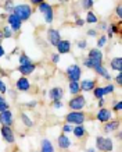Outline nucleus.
I'll return each mask as SVG.
<instances>
[{"instance_id":"nucleus-17","label":"nucleus","mask_w":122,"mask_h":152,"mask_svg":"<svg viewBox=\"0 0 122 152\" xmlns=\"http://www.w3.org/2000/svg\"><path fill=\"white\" fill-rule=\"evenodd\" d=\"M35 69H36V64L31 63V64L19 66V67H18V71L22 74V77H27V75H29L31 73H33V71H35Z\"/></svg>"},{"instance_id":"nucleus-10","label":"nucleus","mask_w":122,"mask_h":152,"mask_svg":"<svg viewBox=\"0 0 122 152\" xmlns=\"http://www.w3.org/2000/svg\"><path fill=\"white\" fill-rule=\"evenodd\" d=\"M111 116H113V113H111V110H110V109L101 107V109H99V112H97L96 119L99 120L100 123H107V121H110V120H111Z\"/></svg>"},{"instance_id":"nucleus-21","label":"nucleus","mask_w":122,"mask_h":152,"mask_svg":"<svg viewBox=\"0 0 122 152\" xmlns=\"http://www.w3.org/2000/svg\"><path fill=\"white\" fill-rule=\"evenodd\" d=\"M72 133H74V135H75L77 138H83V137L86 135L85 126H83V124H79V126H77V127H74V129H72Z\"/></svg>"},{"instance_id":"nucleus-8","label":"nucleus","mask_w":122,"mask_h":152,"mask_svg":"<svg viewBox=\"0 0 122 152\" xmlns=\"http://www.w3.org/2000/svg\"><path fill=\"white\" fill-rule=\"evenodd\" d=\"M7 23H9V27L13 29V32L19 31V29H21V25H22V21H21L14 13L7 15Z\"/></svg>"},{"instance_id":"nucleus-42","label":"nucleus","mask_w":122,"mask_h":152,"mask_svg":"<svg viewBox=\"0 0 122 152\" xmlns=\"http://www.w3.org/2000/svg\"><path fill=\"white\" fill-rule=\"evenodd\" d=\"M51 105H53V107H56V109H61V107H63V103H61V101H54L53 103H51Z\"/></svg>"},{"instance_id":"nucleus-20","label":"nucleus","mask_w":122,"mask_h":152,"mask_svg":"<svg viewBox=\"0 0 122 152\" xmlns=\"http://www.w3.org/2000/svg\"><path fill=\"white\" fill-rule=\"evenodd\" d=\"M118 127H119V120H110V121H107L105 123V126H104V131L105 133H113V131H115V130H118Z\"/></svg>"},{"instance_id":"nucleus-31","label":"nucleus","mask_w":122,"mask_h":152,"mask_svg":"<svg viewBox=\"0 0 122 152\" xmlns=\"http://www.w3.org/2000/svg\"><path fill=\"white\" fill-rule=\"evenodd\" d=\"M104 91V95H107V94H113L114 91H115V87H114L113 84H108V85H105V87L103 88Z\"/></svg>"},{"instance_id":"nucleus-29","label":"nucleus","mask_w":122,"mask_h":152,"mask_svg":"<svg viewBox=\"0 0 122 152\" xmlns=\"http://www.w3.org/2000/svg\"><path fill=\"white\" fill-rule=\"evenodd\" d=\"M13 29L9 27V25H6V27H3V29H1V35H3V38H11L13 37Z\"/></svg>"},{"instance_id":"nucleus-26","label":"nucleus","mask_w":122,"mask_h":152,"mask_svg":"<svg viewBox=\"0 0 122 152\" xmlns=\"http://www.w3.org/2000/svg\"><path fill=\"white\" fill-rule=\"evenodd\" d=\"M86 23H89V24H96L97 23V15H96L93 11H87L86 13V20H85Z\"/></svg>"},{"instance_id":"nucleus-52","label":"nucleus","mask_w":122,"mask_h":152,"mask_svg":"<svg viewBox=\"0 0 122 152\" xmlns=\"http://www.w3.org/2000/svg\"><path fill=\"white\" fill-rule=\"evenodd\" d=\"M0 43H1V38H0Z\"/></svg>"},{"instance_id":"nucleus-9","label":"nucleus","mask_w":122,"mask_h":152,"mask_svg":"<svg viewBox=\"0 0 122 152\" xmlns=\"http://www.w3.org/2000/svg\"><path fill=\"white\" fill-rule=\"evenodd\" d=\"M0 133H1V137L7 144H14L15 141V135L13 133V129L11 127H7V126H3L0 129Z\"/></svg>"},{"instance_id":"nucleus-40","label":"nucleus","mask_w":122,"mask_h":152,"mask_svg":"<svg viewBox=\"0 0 122 152\" xmlns=\"http://www.w3.org/2000/svg\"><path fill=\"white\" fill-rule=\"evenodd\" d=\"M51 61H53V63H58L60 61V55L58 53H53V55H51Z\"/></svg>"},{"instance_id":"nucleus-19","label":"nucleus","mask_w":122,"mask_h":152,"mask_svg":"<svg viewBox=\"0 0 122 152\" xmlns=\"http://www.w3.org/2000/svg\"><path fill=\"white\" fill-rule=\"evenodd\" d=\"M40 152H54V147L51 141L47 138H43L40 142Z\"/></svg>"},{"instance_id":"nucleus-24","label":"nucleus","mask_w":122,"mask_h":152,"mask_svg":"<svg viewBox=\"0 0 122 152\" xmlns=\"http://www.w3.org/2000/svg\"><path fill=\"white\" fill-rule=\"evenodd\" d=\"M83 66H85V67H87V69H93V70H95L96 67L101 66V63H99V61H95V60L89 59V57H86V59L83 60Z\"/></svg>"},{"instance_id":"nucleus-37","label":"nucleus","mask_w":122,"mask_h":152,"mask_svg":"<svg viewBox=\"0 0 122 152\" xmlns=\"http://www.w3.org/2000/svg\"><path fill=\"white\" fill-rule=\"evenodd\" d=\"M86 46H87V42H86L85 39L78 41V48H79V49H86Z\"/></svg>"},{"instance_id":"nucleus-35","label":"nucleus","mask_w":122,"mask_h":152,"mask_svg":"<svg viewBox=\"0 0 122 152\" xmlns=\"http://www.w3.org/2000/svg\"><path fill=\"white\" fill-rule=\"evenodd\" d=\"M72 129H74V127H71V124H68V123H67V124L63 126V133H64V134L72 133Z\"/></svg>"},{"instance_id":"nucleus-50","label":"nucleus","mask_w":122,"mask_h":152,"mask_svg":"<svg viewBox=\"0 0 122 152\" xmlns=\"http://www.w3.org/2000/svg\"><path fill=\"white\" fill-rule=\"evenodd\" d=\"M1 103H6V99L3 98V95H0V105H1Z\"/></svg>"},{"instance_id":"nucleus-36","label":"nucleus","mask_w":122,"mask_h":152,"mask_svg":"<svg viewBox=\"0 0 122 152\" xmlns=\"http://www.w3.org/2000/svg\"><path fill=\"white\" fill-rule=\"evenodd\" d=\"M7 92V87H6V84L3 80H0V95H3V94Z\"/></svg>"},{"instance_id":"nucleus-4","label":"nucleus","mask_w":122,"mask_h":152,"mask_svg":"<svg viewBox=\"0 0 122 152\" xmlns=\"http://www.w3.org/2000/svg\"><path fill=\"white\" fill-rule=\"evenodd\" d=\"M85 113L83 112H69L67 116H65V120H67L68 124H83V121H85Z\"/></svg>"},{"instance_id":"nucleus-39","label":"nucleus","mask_w":122,"mask_h":152,"mask_svg":"<svg viewBox=\"0 0 122 152\" xmlns=\"http://www.w3.org/2000/svg\"><path fill=\"white\" fill-rule=\"evenodd\" d=\"M115 11H117L118 18L121 20V18H122V6H121V4H118V6H117V9H115Z\"/></svg>"},{"instance_id":"nucleus-30","label":"nucleus","mask_w":122,"mask_h":152,"mask_svg":"<svg viewBox=\"0 0 122 152\" xmlns=\"http://www.w3.org/2000/svg\"><path fill=\"white\" fill-rule=\"evenodd\" d=\"M93 95H95L96 99H101V98H104V91L101 87H96L95 89H93Z\"/></svg>"},{"instance_id":"nucleus-48","label":"nucleus","mask_w":122,"mask_h":152,"mask_svg":"<svg viewBox=\"0 0 122 152\" xmlns=\"http://www.w3.org/2000/svg\"><path fill=\"white\" fill-rule=\"evenodd\" d=\"M6 55V50H4V48L1 46V45H0V59H1V57H3V56Z\"/></svg>"},{"instance_id":"nucleus-7","label":"nucleus","mask_w":122,"mask_h":152,"mask_svg":"<svg viewBox=\"0 0 122 152\" xmlns=\"http://www.w3.org/2000/svg\"><path fill=\"white\" fill-rule=\"evenodd\" d=\"M47 41L50 42V45L57 46L58 42L61 41V35H60L58 29H56V28H49V29H47Z\"/></svg>"},{"instance_id":"nucleus-16","label":"nucleus","mask_w":122,"mask_h":152,"mask_svg":"<svg viewBox=\"0 0 122 152\" xmlns=\"http://www.w3.org/2000/svg\"><path fill=\"white\" fill-rule=\"evenodd\" d=\"M79 85H81V91L89 92L96 88V80H83L82 83H79Z\"/></svg>"},{"instance_id":"nucleus-6","label":"nucleus","mask_w":122,"mask_h":152,"mask_svg":"<svg viewBox=\"0 0 122 152\" xmlns=\"http://www.w3.org/2000/svg\"><path fill=\"white\" fill-rule=\"evenodd\" d=\"M67 77L68 80L72 83V81H77V83H79V80H81V75H82V70L81 67L78 64H71L69 67L67 69Z\"/></svg>"},{"instance_id":"nucleus-46","label":"nucleus","mask_w":122,"mask_h":152,"mask_svg":"<svg viewBox=\"0 0 122 152\" xmlns=\"http://www.w3.org/2000/svg\"><path fill=\"white\" fill-rule=\"evenodd\" d=\"M99 28H100V29H104V31H105V29H107V23H105V21H101V23L99 24Z\"/></svg>"},{"instance_id":"nucleus-33","label":"nucleus","mask_w":122,"mask_h":152,"mask_svg":"<svg viewBox=\"0 0 122 152\" xmlns=\"http://www.w3.org/2000/svg\"><path fill=\"white\" fill-rule=\"evenodd\" d=\"M107 43V37H101L97 39V49H100V48H103L104 45Z\"/></svg>"},{"instance_id":"nucleus-32","label":"nucleus","mask_w":122,"mask_h":152,"mask_svg":"<svg viewBox=\"0 0 122 152\" xmlns=\"http://www.w3.org/2000/svg\"><path fill=\"white\" fill-rule=\"evenodd\" d=\"M93 4H95L93 0H85V1H82V7L86 9V10H89V11H90V9H92V6Z\"/></svg>"},{"instance_id":"nucleus-45","label":"nucleus","mask_w":122,"mask_h":152,"mask_svg":"<svg viewBox=\"0 0 122 152\" xmlns=\"http://www.w3.org/2000/svg\"><path fill=\"white\" fill-rule=\"evenodd\" d=\"M104 105H105V99H104V98L99 99V103H97V106H99L100 109H101V107H104Z\"/></svg>"},{"instance_id":"nucleus-28","label":"nucleus","mask_w":122,"mask_h":152,"mask_svg":"<svg viewBox=\"0 0 122 152\" xmlns=\"http://www.w3.org/2000/svg\"><path fill=\"white\" fill-rule=\"evenodd\" d=\"M18 60H19V66H25V64H31L32 61H31V59L28 57L25 53H21L19 55V57H18Z\"/></svg>"},{"instance_id":"nucleus-34","label":"nucleus","mask_w":122,"mask_h":152,"mask_svg":"<svg viewBox=\"0 0 122 152\" xmlns=\"http://www.w3.org/2000/svg\"><path fill=\"white\" fill-rule=\"evenodd\" d=\"M4 9L7 10V11H10V13H13L14 3H13V1H6V3H4Z\"/></svg>"},{"instance_id":"nucleus-5","label":"nucleus","mask_w":122,"mask_h":152,"mask_svg":"<svg viewBox=\"0 0 122 152\" xmlns=\"http://www.w3.org/2000/svg\"><path fill=\"white\" fill-rule=\"evenodd\" d=\"M96 147L97 149L103 152H111L114 149V142L111 138H105V137H97L96 138Z\"/></svg>"},{"instance_id":"nucleus-43","label":"nucleus","mask_w":122,"mask_h":152,"mask_svg":"<svg viewBox=\"0 0 122 152\" xmlns=\"http://www.w3.org/2000/svg\"><path fill=\"white\" fill-rule=\"evenodd\" d=\"M36 105H38L36 101H31V102H28V103H25V106H28V107H36Z\"/></svg>"},{"instance_id":"nucleus-22","label":"nucleus","mask_w":122,"mask_h":152,"mask_svg":"<svg viewBox=\"0 0 122 152\" xmlns=\"http://www.w3.org/2000/svg\"><path fill=\"white\" fill-rule=\"evenodd\" d=\"M110 66H111V69L118 71V73H121L122 71V59L121 57H115L110 61Z\"/></svg>"},{"instance_id":"nucleus-27","label":"nucleus","mask_w":122,"mask_h":152,"mask_svg":"<svg viewBox=\"0 0 122 152\" xmlns=\"http://www.w3.org/2000/svg\"><path fill=\"white\" fill-rule=\"evenodd\" d=\"M21 120H22V123L25 124V127H28V129H31L32 126H33V121L29 119V116L27 113H21Z\"/></svg>"},{"instance_id":"nucleus-1","label":"nucleus","mask_w":122,"mask_h":152,"mask_svg":"<svg viewBox=\"0 0 122 152\" xmlns=\"http://www.w3.org/2000/svg\"><path fill=\"white\" fill-rule=\"evenodd\" d=\"M13 13L15 14L21 21H28L32 15V9L29 4H18V6H14Z\"/></svg>"},{"instance_id":"nucleus-38","label":"nucleus","mask_w":122,"mask_h":152,"mask_svg":"<svg viewBox=\"0 0 122 152\" xmlns=\"http://www.w3.org/2000/svg\"><path fill=\"white\" fill-rule=\"evenodd\" d=\"M113 110H115V112H121V110H122V102H121V101H119V102H117V103L114 105Z\"/></svg>"},{"instance_id":"nucleus-49","label":"nucleus","mask_w":122,"mask_h":152,"mask_svg":"<svg viewBox=\"0 0 122 152\" xmlns=\"http://www.w3.org/2000/svg\"><path fill=\"white\" fill-rule=\"evenodd\" d=\"M42 1H43V0H32L31 3H32V4H38V6H39Z\"/></svg>"},{"instance_id":"nucleus-3","label":"nucleus","mask_w":122,"mask_h":152,"mask_svg":"<svg viewBox=\"0 0 122 152\" xmlns=\"http://www.w3.org/2000/svg\"><path fill=\"white\" fill-rule=\"evenodd\" d=\"M39 11L43 14V18L47 24H51L53 23V20H54V13H53V7L51 4L49 3H46V1H42L40 4H39Z\"/></svg>"},{"instance_id":"nucleus-14","label":"nucleus","mask_w":122,"mask_h":152,"mask_svg":"<svg viewBox=\"0 0 122 152\" xmlns=\"http://www.w3.org/2000/svg\"><path fill=\"white\" fill-rule=\"evenodd\" d=\"M49 96L50 99L54 102V101H61V98L64 96V89L61 87H54L51 88L49 91Z\"/></svg>"},{"instance_id":"nucleus-51","label":"nucleus","mask_w":122,"mask_h":152,"mask_svg":"<svg viewBox=\"0 0 122 152\" xmlns=\"http://www.w3.org/2000/svg\"><path fill=\"white\" fill-rule=\"evenodd\" d=\"M86 152H95V149H93V148H87V149H86Z\"/></svg>"},{"instance_id":"nucleus-13","label":"nucleus","mask_w":122,"mask_h":152,"mask_svg":"<svg viewBox=\"0 0 122 152\" xmlns=\"http://www.w3.org/2000/svg\"><path fill=\"white\" fill-rule=\"evenodd\" d=\"M15 87H17V89L21 91V92H27V91L31 89V83H29V80H28L27 77H21V78L17 80Z\"/></svg>"},{"instance_id":"nucleus-2","label":"nucleus","mask_w":122,"mask_h":152,"mask_svg":"<svg viewBox=\"0 0 122 152\" xmlns=\"http://www.w3.org/2000/svg\"><path fill=\"white\" fill-rule=\"evenodd\" d=\"M86 106V99L83 95H75L72 99L68 102V107L72 112H82V109Z\"/></svg>"},{"instance_id":"nucleus-23","label":"nucleus","mask_w":122,"mask_h":152,"mask_svg":"<svg viewBox=\"0 0 122 152\" xmlns=\"http://www.w3.org/2000/svg\"><path fill=\"white\" fill-rule=\"evenodd\" d=\"M96 73L99 74V75H101V77H103V78H105V80H111V75H110L108 74V71H107V69H105V67H104L103 64L101 66H99V67H96Z\"/></svg>"},{"instance_id":"nucleus-11","label":"nucleus","mask_w":122,"mask_h":152,"mask_svg":"<svg viewBox=\"0 0 122 152\" xmlns=\"http://www.w3.org/2000/svg\"><path fill=\"white\" fill-rule=\"evenodd\" d=\"M13 123H14V117H13V113L10 110H4L0 113V124L1 126L10 127V126H13Z\"/></svg>"},{"instance_id":"nucleus-12","label":"nucleus","mask_w":122,"mask_h":152,"mask_svg":"<svg viewBox=\"0 0 122 152\" xmlns=\"http://www.w3.org/2000/svg\"><path fill=\"white\" fill-rule=\"evenodd\" d=\"M56 48H57V53L58 55H67L71 50V42L68 41V39H61Z\"/></svg>"},{"instance_id":"nucleus-18","label":"nucleus","mask_w":122,"mask_h":152,"mask_svg":"<svg viewBox=\"0 0 122 152\" xmlns=\"http://www.w3.org/2000/svg\"><path fill=\"white\" fill-rule=\"evenodd\" d=\"M58 147L61 149H68V148L71 147V140L68 138L67 134H61L58 137Z\"/></svg>"},{"instance_id":"nucleus-47","label":"nucleus","mask_w":122,"mask_h":152,"mask_svg":"<svg viewBox=\"0 0 122 152\" xmlns=\"http://www.w3.org/2000/svg\"><path fill=\"white\" fill-rule=\"evenodd\" d=\"M87 35H89V37H96L97 32H96V29H89V31H87Z\"/></svg>"},{"instance_id":"nucleus-44","label":"nucleus","mask_w":122,"mask_h":152,"mask_svg":"<svg viewBox=\"0 0 122 152\" xmlns=\"http://www.w3.org/2000/svg\"><path fill=\"white\" fill-rule=\"evenodd\" d=\"M115 81H117L118 85H122V73H118L117 78H115Z\"/></svg>"},{"instance_id":"nucleus-41","label":"nucleus","mask_w":122,"mask_h":152,"mask_svg":"<svg viewBox=\"0 0 122 152\" xmlns=\"http://www.w3.org/2000/svg\"><path fill=\"white\" fill-rule=\"evenodd\" d=\"M75 24H77L78 27H83V24H85V20L83 18H79L77 15V20H75Z\"/></svg>"},{"instance_id":"nucleus-15","label":"nucleus","mask_w":122,"mask_h":152,"mask_svg":"<svg viewBox=\"0 0 122 152\" xmlns=\"http://www.w3.org/2000/svg\"><path fill=\"white\" fill-rule=\"evenodd\" d=\"M87 57L92 60H95V61H99V63H101L103 64V52L100 50V49H90L89 50V53H87Z\"/></svg>"},{"instance_id":"nucleus-25","label":"nucleus","mask_w":122,"mask_h":152,"mask_svg":"<svg viewBox=\"0 0 122 152\" xmlns=\"http://www.w3.org/2000/svg\"><path fill=\"white\" fill-rule=\"evenodd\" d=\"M69 92L72 94L74 96L81 92V85H79V83H77V81H72V83H69Z\"/></svg>"}]
</instances>
